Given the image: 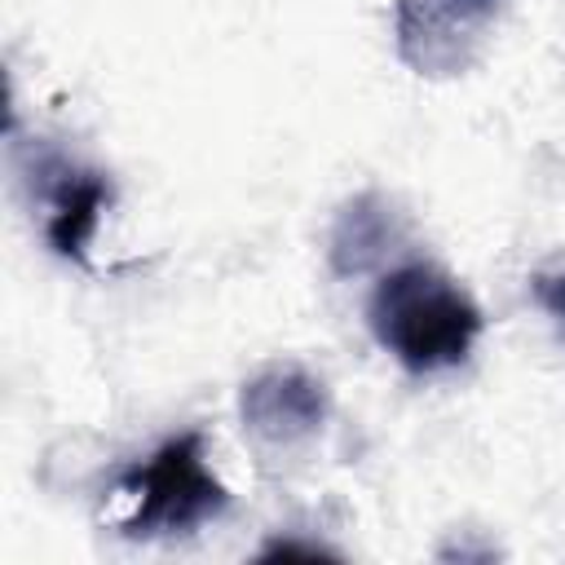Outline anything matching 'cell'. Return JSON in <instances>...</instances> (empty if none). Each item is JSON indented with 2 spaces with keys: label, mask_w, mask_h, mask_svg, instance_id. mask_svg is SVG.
Returning a JSON list of instances; mask_svg holds the SVG:
<instances>
[{
  "label": "cell",
  "mask_w": 565,
  "mask_h": 565,
  "mask_svg": "<svg viewBox=\"0 0 565 565\" xmlns=\"http://www.w3.org/2000/svg\"><path fill=\"white\" fill-rule=\"evenodd\" d=\"M26 181L40 190L49 247L57 256L84 265L88 247H93V234L102 225V212L110 203V181L97 168H84V163L66 159L62 150H40Z\"/></svg>",
  "instance_id": "4"
},
{
  "label": "cell",
  "mask_w": 565,
  "mask_h": 565,
  "mask_svg": "<svg viewBox=\"0 0 565 565\" xmlns=\"http://www.w3.org/2000/svg\"><path fill=\"white\" fill-rule=\"evenodd\" d=\"M366 322L380 349L415 375L459 366L486 327L477 300L428 260L388 269L366 300Z\"/></svg>",
  "instance_id": "1"
},
{
  "label": "cell",
  "mask_w": 565,
  "mask_h": 565,
  "mask_svg": "<svg viewBox=\"0 0 565 565\" xmlns=\"http://www.w3.org/2000/svg\"><path fill=\"white\" fill-rule=\"evenodd\" d=\"M124 539H181L230 508V490L207 463V437L185 428L168 437L150 459L132 463L115 486Z\"/></svg>",
  "instance_id": "2"
},
{
  "label": "cell",
  "mask_w": 565,
  "mask_h": 565,
  "mask_svg": "<svg viewBox=\"0 0 565 565\" xmlns=\"http://www.w3.org/2000/svg\"><path fill=\"white\" fill-rule=\"evenodd\" d=\"M402 238H406L402 212L384 194L366 190V194H353L335 212L331 234H327V260L340 278H358V274L375 269L388 252H397Z\"/></svg>",
  "instance_id": "6"
},
{
  "label": "cell",
  "mask_w": 565,
  "mask_h": 565,
  "mask_svg": "<svg viewBox=\"0 0 565 565\" xmlns=\"http://www.w3.org/2000/svg\"><path fill=\"white\" fill-rule=\"evenodd\" d=\"M243 428L269 446H296L313 437L331 415V393L318 375L296 362H274L256 371L238 393Z\"/></svg>",
  "instance_id": "5"
},
{
  "label": "cell",
  "mask_w": 565,
  "mask_h": 565,
  "mask_svg": "<svg viewBox=\"0 0 565 565\" xmlns=\"http://www.w3.org/2000/svg\"><path fill=\"white\" fill-rule=\"evenodd\" d=\"M503 0H397V53L415 75H455L472 62Z\"/></svg>",
  "instance_id": "3"
},
{
  "label": "cell",
  "mask_w": 565,
  "mask_h": 565,
  "mask_svg": "<svg viewBox=\"0 0 565 565\" xmlns=\"http://www.w3.org/2000/svg\"><path fill=\"white\" fill-rule=\"evenodd\" d=\"M534 296H539V305L556 318V322H565V269H539L534 274Z\"/></svg>",
  "instance_id": "7"
}]
</instances>
